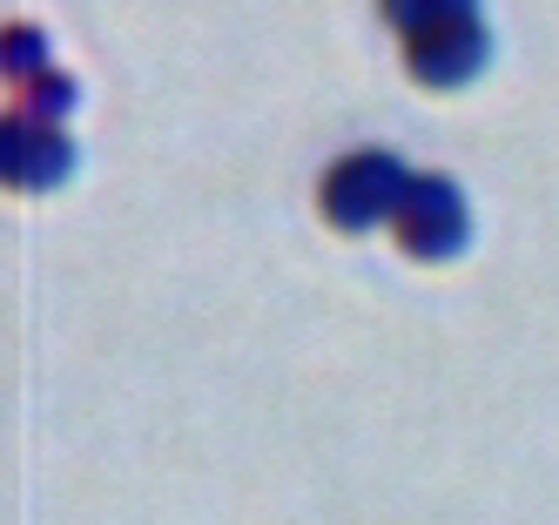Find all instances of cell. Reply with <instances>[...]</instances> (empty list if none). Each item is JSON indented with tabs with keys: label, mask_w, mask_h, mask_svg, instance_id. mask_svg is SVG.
I'll return each mask as SVG.
<instances>
[{
	"label": "cell",
	"mask_w": 559,
	"mask_h": 525,
	"mask_svg": "<svg viewBox=\"0 0 559 525\" xmlns=\"http://www.w3.org/2000/svg\"><path fill=\"white\" fill-rule=\"evenodd\" d=\"M34 74H48V40L34 27H8V81L21 88V81H34Z\"/></svg>",
	"instance_id": "52a82bcc"
},
{
	"label": "cell",
	"mask_w": 559,
	"mask_h": 525,
	"mask_svg": "<svg viewBox=\"0 0 559 525\" xmlns=\"http://www.w3.org/2000/svg\"><path fill=\"white\" fill-rule=\"evenodd\" d=\"M465 236H472V210H465L459 182L452 176H418L405 210H397V242L425 263H445V256L465 250Z\"/></svg>",
	"instance_id": "7a4b0ae2"
},
{
	"label": "cell",
	"mask_w": 559,
	"mask_h": 525,
	"mask_svg": "<svg viewBox=\"0 0 559 525\" xmlns=\"http://www.w3.org/2000/svg\"><path fill=\"white\" fill-rule=\"evenodd\" d=\"M412 182H418V176H412L391 148H357V155H344L337 169L324 176V216H331L337 229H378V223H397Z\"/></svg>",
	"instance_id": "6da1fadb"
},
{
	"label": "cell",
	"mask_w": 559,
	"mask_h": 525,
	"mask_svg": "<svg viewBox=\"0 0 559 525\" xmlns=\"http://www.w3.org/2000/svg\"><path fill=\"white\" fill-rule=\"evenodd\" d=\"M74 108V81L68 74H34V81H21V115H34V121H61Z\"/></svg>",
	"instance_id": "8992f818"
},
{
	"label": "cell",
	"mask_w": 559,
	"mask_h": 525,
	"mask_svg": "<svg viewBox=\"0 0 559 525\" xmlns=\"http://www.w3.org/2000/svg\"><path fill=\"white\" fill-rule=\"evenodd\" d=\"M465 14H472V0H384V21L397 34H425V27H445Z\"/></svg>",
	"instance_id": "5b68a950"
},
{
	"label": "cell",
	"mask_w": 559,
	"mask_h": 525,
	"mask_svg": "<svg viewBox=\"0 0 559 525\" xmlns=\"http://www.w3.org/2000/svg\"><path fill=\"white\" fill-rule=\"evenodd\" d=\"M0 169L14 189H55L74 169V142L61 135V121H34V115H8L0 121Z\"/></svg>",
	"instance_id": "277c9868"
},
{
	"label": "cell",
	"mask_w": 559,
	"mask_h": 525,
	"mask_svg": "<svg viewBox=\"0 0 559 525\" xmlns=\"http://www.w3.org/2000/svg\"><path fill=\"white\" fill-rule=\"evenodd\" d=\"M486 61H492V40L478 27V14L425 27V34L405 40V68H412V81H425V88H465Z\"/></svg>",
	"instance_id": "3957f363"
}]
</instances>
